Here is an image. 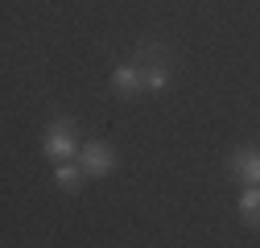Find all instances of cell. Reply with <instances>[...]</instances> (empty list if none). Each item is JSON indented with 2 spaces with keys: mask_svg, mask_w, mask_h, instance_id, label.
<instances>
[{
  "mask_svg": "<svg viewBox=\"0 0 260 248\" xmlns=\"http://www.w3.org/2000/svg\"><path fill=\"white\" fill-rule=\"evenodd\" d=\"M75 153H79L75 124H71V120H54L50 133H46V158H54V162H71Z\"/></svg>",
  "mask_w": 260,
  "mask_h": 248,
  "instance_id": "cell-1",
  "label": "cell"
},
{
  "mask_svg": "<svg viewBox=\"0 0 260 248\" xmlns=\"http://www.w3.org/2000/svg\"><path fill=\"white\" fill-rule=\"evenodd\" d=\"M227 170H232L244 186H260V145H244L227 158Z\"/></svg>",
  "mask_w": 260,
  "mask_h": 248,
  "instance_id": "cell-2",
  "label": "cell"
},
{
  "mask_svg": "<svg viewBox=\"0 0 260 248\" xmlns=\"http://www.w3.org/2000/svg\"><path fill=\"white\" fill-rule=\"evenodd\" d=\"M79 162H83L87 178H104V174L116 170V153H112V145H104V141H87Z\"/></svg>",
  "mask_w": 260,
  "mask_h": 248,
  "instance_id": "cell-3",
  "label": "cell"
},
{
  "mask_svg": "<svg viewBox=\"0 0 260 248\" xmlns=\"http://www.w3.org/2000/svg\"><path fill=\"white\" fill-rule=\"evenodd\" d=\"M112 87L120 96H137V91H145V71L141 67H116L112 71Z\"/></svg>",
  "mask_w": 260,
  "mask_h": 248,
  "instance_id": "cell-4",
  "label": "cell"
},
{
  "mask_svg": "<svg viewBox=\"0 0 260 248\" xmlns=\"http://www.w3.org/2000/svg\"><path fill=\"white\" fill-rule=\"evenodd\" d=\"M87 178V170H83V162H54V182L58 186H67V191H75V186Z\"/></svg>",
  "mask_w": 260,
  "mask_h": 248,
  "instance_id": "cell-5",
  "label": "cell"
},
{
  "mask_svg": "<svg viewBox=\"0 0 260 248\" xmlns=\"http://www.w3.org/2000/svg\"><path fill=\"white\" fill-rule=\"evenodd\" d=\"M240 215H244V224L260 228V186H244L240 191Z\"/></svg>",
  "mask_w": 260,
  "mask_h": 248,
  "instance_id": "cell-6",
  "label": "cell"
},
{
  "mask_svg": "<svg viewBox=\"0 0 260 248\" xmlns=\"http://www.w3.org/2000/svg\"><path fill=\"white\" fill-rule=\"evenodd\" d=\"M145 71V91H166L170 83V67H166V58H157L153 67H141Z\"/></svg>",
  "mask_w": 260,
  "mask_h": 248,
  "instance_id": "cell-7",
  "label": "cell"
}]
</instances>
